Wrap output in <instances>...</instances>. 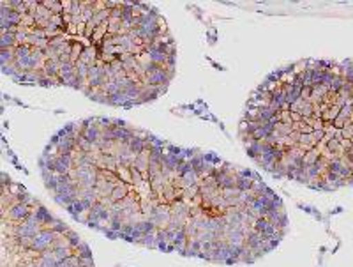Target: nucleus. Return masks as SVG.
Masks as SVG:
<instances>
[{
  "mask_svg": "<svg viewBox=\"0 0 353 267\" xmlns=\"http://www.w3.org/2000/svg\"><path fill=\"white\" fill-rule=\"evenodd\" d=\"M44 188L74 221L163 253L245 266L290 227L258 172L112 117L64 126L39 158Z\"/></svg>",
  "mask_w": 353,
  "mask_h": 267,
  "instance_id": "f257e3e1",
  "label": "nucleus"
},
{
  "mask_svg": "<svg viewBox=\"0 0 353 267\" xmlns=\"http://www.w3.org/2000/svg\"><path fill=\"white\" fill-rule=\"evenodd\" d=\"M0 36L11 80L69 87L101 105H145L175 77L176 41L150 4L11 0L0 4Z\"/></svg>",
  "mask_w": 353,
  "mask_h": 267,
  "instance_id": "f03ea898",
  "label": "nucleus"
},
{
  "mask_svg": "<svg viewBox=\"0 0 353 267\" xmlns=\"http://www.w3.org/2000/svg\"><path fill=\"white\" fill-rule=\"evenodd\" d=\"M0 266L96 267L80 235L21 184L2 174Z\"/></svg>",
  "mask_w": 353,
  "mask_h": 267,
  "instance_id": "20e7f679",
  "label": "nucleus"
},
{
  "mask_svg": "<svg viewBox=\"0 0 353 267\" xmlns=\"http://www.w3.org/2000/svg\"><path fill=\"white\" fill-rule=\"evenodd\" d=\"M249 158L311 190L353 188V61H299L251 94L239 122Z\"/></svg>",
  "mask_w": 353,
  "mask_h": 267,
  "instance_id": "7ed1b4c3",
  "label": "nucleus"
}]
</instances>
